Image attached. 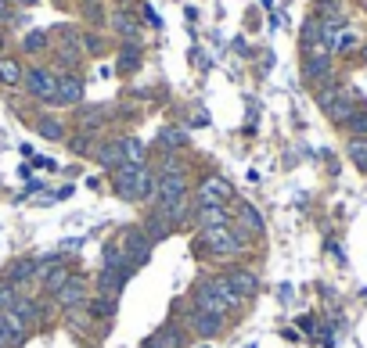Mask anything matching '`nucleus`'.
<instances>
[{"label": "nucleus", "instance_id": "1", "mask_svg": "<svg viewBox=\"0 0 367 348\" xmlns=\"http://www.w3.org/2000/svg\"><path fill=\"white\" fill-rule=\"evenodd\" d=\"M198 245H205L217 259H234V255H241L248 248V237H245L241 226L231 223V226H220V230H202V241Z\"/></svg>", "mask_w": 367, "mask_h": 348}, {"label": "nucleus", "instance_id": "2", "mask_svg": "<svg viewBox=\"0 0 367 348\" xmlns=\"http://www.w3.org/2000/svg\"><path fill=\"white\" fill-rule=\"evenodd\" d=\"M22 83H26V90H29L33 97H40V101H47V104H55L58 76L50 72V69H29V72L22 76Z\"/></svg>", "mask_w": 367, "mask_h": 348}, {"label": "nucleus", "instance_id": "3", "mask_svg": "<svg viewBox=\"0 0 367 348\" xmlns=\"http://www.w3.org/2000/svg\"><path fill=\"white\" fill-rule=\"evenodd\" d=\"M302 79H306L310 86H321V83L332 79V57H328L324 47L306 54V62H302Z\"/></svg>", "mask_w": 367, "mask_h": 348}, {"label": "nucleus", "instance_id": "4", "mask_svg": "<svg viewBox=\"0 0 367 348\" xmlns=\"http://www.w3.org/2000/svg\"><path fill=\"white\" fill-rule=\"evenodd\" d=\"M198 198H202V205H227L231 198H234V187H231V180H224V176H205L202 184H198Z\"/></svg>", "mask_w": 367, "mask_h": 348}, {"label": "nucleus", "instance_id": "5", "mask_svg": "<svg viewBox=\"0 0 367 348\" xmlns=\"http://www.w3.org/2000/svg\"><path fill=\"white\" fill-rule=\"evenodd\" d=\"M180 198H187V176L184 172H166V176H159V184H155V201L170 205V201H180Z\"/></svg>", "mask_w": 367, "mask_h": 348}, {"label": "nucleus", "instance_id": "6", "mask_svg": "<svg viewBox=\"0 0 367 348\" xmlns=\"http://www.w3.org/2000/svg\"><path fill=\"white\" fill-rule=\"evenodd\" d=\"M123 252H126V259H130V266L137 269V266H144L148 262V255H151V237L144 234V230H126L123 234Z\"/></svg>", "mask_w": 367, "mask_h": 348}, {"label": "nucleus", "instance_id": "7", "mask_svg": "<svg viewBox=\"0 0 367 348\" xmlns=\"http://www.w3.org/2000/svg\"><path fill=\"white\" fill-rule=\"evenodd\" d=\"M26 334L29 327L8 309V313H0V348H22L26 344Z\"/></svg>", "mask_w": 367, "mask_h": 348}, {"label": "nucleus", "instance_id": "8", "mask_svg": "<svg viewBox=\"0 0 367 348\" xmlns=\"http://www.w3.org/2000/svg\"><path fill=\"white\" fill-rule=\"evenodd\" d=\"M195 309H198V313H209V316H220V320H227V313H231V309L217 298L213 287H209V280L195 287Z\"/></svg>", "mask_w": 367, "mask_h": 348}, {"label": "nucleus", "instance_id": "9", "mask_svg": "<svg viewBox=\"0 0 367 348\" xmlns=\"http://www.w3.org/2000/svg\"><path fill=\"white\" fill-rule=\"evenodd\" d=\"M195 226H198V230L231 226V208H227V205H202V208L195 212Z\"/></svg>", "mask_w": 367, "mask_h": 348}, {"label": "nucleus", "instance_id": "10", "mask_svg": "<svg viewBox=\"0 0 367 348\" xmlns=\"http://www.w3.org/2000/svg\"><path fill=\"white\" fill-rule=\"evenodd\" d=\"M55 302H58L62 309H76V305H83V302H87V276L72 273V276H69V284L55 295Z\"/></svg>", "mask_w": 367, "mask_h": 348}, {"label": "nucleus", "instance_id": "11", "mask_svg": "<svg viewBox=\"0 0 367 348\" xmlns=\"http://www.w3.org/2000/svg\"><path fill=\"white\" fill-rule=\"evenodd\" d=\"M137 169H141V165H130V162H123L119 169H112V187H116V191H119V198H126V201H133Z\"/></svg>", "mask_w": 367, "mask_h": 348}, {"label": "nucleus", "instance_id": "12", "mask_svg": "<svg viewBox=\"0 0 367 348\" xmlns=\"http://www.w3.org/2000/svg\"><path fill=\"white\" fill-rule=\"evenodd\" d=\"M224 280L234 287V295H241L245 302H248V298H256V291H259V280H256L248 269H231Z\"/></svg>", "mask_w": 367, "mask_h": 348}, {"label": "nucleus", "instance_id": "13", "mask_svg": "<svg viewBox=\"0 0 367 348\" xmlns=\"http://www.w3.org/2000/svg\"><path fill=\"white\" fill-rule=\"evenodd\" d=\"M83 101V79L80 76H58L55 104H80Z\"/></svg>", "mask_w": 367, "mask_h": 348}, {"label": "nucleus", "instance_id": "14", "mask_svg": "<svg viewBox=\"0 0 367 348\" xmlns=\"http://www.w3.org/2000/svg\"><path fill=\"white\" fill-rule=\"evenodd\" d=\"M36 276V259H18V262H11V269H8V276H4V284H11L15 287V291H18V287L22 284H29Z\"/></svg>", "mask_w": 367, "mask_h": 348}, {"label": "nucleus", "instance_id": "15", "mask_svg": "<svg viewBox=\"0 0 367 348\" xmlns=\"http://www.w3.org/2000/svg\"><path fill=\"white\" fill-rule=\"evenodd\" d=\"M155 184H159V176H155L148 165H141L137 184H133V201H155Z\"/></svg>", "mask_w": 367, "mask_h": 348}, {"label": "nucleus", "instance_id": "16", "mask_svg": "<svg viewBox=\"0 0 367 348\" xmlns=\"http://www.w3.org/2000/svg\"><path fill=\"white\" fill-rule=\"evenodd\" d=\"M104 269H116V273H123L126 280L133 276V266H130L123 245H109V248H104Z\"/></svg>", "mask_w": 367, "mask_h": 348}, {"label": "nucleus", "instance_id": "17", "mask_svg": "<svg viewBox=\"0 0 367 348\" xmlns=\"http://www.w3.org/2000/svg\"><path fill=\"white\" fill-rule=\"evenodd\" d=\"M353 108H356V104H353L349 90H342V94H339V97H335V101H332V104L324 108V111H328V119H332V123L346 126V119H349V115H353Z\"/></svg>", "mask_w": 367, "mask_h": 348}, {"label": "nucleus", "instance_id": "18", "mask_svg": "<svg viewBox=\"0 0 367 348\" xmlns=\"http://www.w3.org/2000/svg\"><path fill=\"white\" fill-rule=\"evenodd\" d=\"M148 341H151L155 348H184V334H180V327H173V323H166L163 330H155Z\"/></svg>", "mask_w": 367, "mask_h": 348}, {"label": "nucleus", "instance_id": "19", "mask_svg": "<svg viewBox=\"0 0 367 348\" xmlns=\"http://www.w3.org/2000/svg\"><path fill=\"white\" fill-rule=\"evenodd\" d=\"M69 276H72V269H69V266H65V262H58V266H55V269H50V273H47V276H43V291H47V295H50V298H55V295H58V291H62V287H65V284H69Z\"/></svg>", "mask_w": 367, "mask_h": 348}, {"label": "nucleus", "instance_id": "20", "mask_svg": "<svg viewBox=\"0 0 367 348\" xmlns=\"http://www.w3.org/2000/svg\"><path fill=\"white\" fill-rule=\"evenodd\" d=\"M234 226L248 230V234H259V230H263V215L256 212V205L241 201V205H238V223H234Z\"/></svg>", "mask_w": 367, "mask_h": 348}, {"label": "nucleus", "instance_id": "21", "mask_svg": "<svg viewBox=\"0 0 367 348\" xmlns=\"http://www.w3.org/2000/svg\"><path fill=\"white\" fill-rule=\"evenodd\" d=\"M119 147H123V162H130V165H148V147H144L137 137H123Z\"/></svg>", "mask_w": 367, "mask_h": 348}, {"label": "nucleus", "instance_id": "22", "mask_svg": "<svg viewBox=\"0 0 367 348\" xmlns=\"http://www.w3.org/2000/svg\"><path fill=\"white\" fill-rule=\"evenodd\" d=\"M123 273H116V269H101V276H97V295H104V298H116L119 295V287H123Z\"/></svg>", "mask_w": 367, "mask_h": 348}, {"label": "nucleus", "instance_id": "23", "mask_svg": "<svg viewBox=\"0 0 367 348\" xmlns=\"http://www.w3.org/2000/svg\"><path fill=\"white\" fill-rule=\"evenodd\" d=\"M209 287H213V291H217V298L227 305V309H241L245 305V298L241 295H234V287L224 280V276H217V280H209Z\"/></svg>", "mask_w": 367, "mask_h": 348}, {"label": "nucleus", "instance_id": "24", "mask_svg": "<svg viewBox=\"0 0 367 348\" xmlns=\"http://www.w3.org/2000/svg\"><path fill=\"white\" fill-rule=\"evenodd\" d=\"M191 323H195V330H198L202 337H217V334L224 330V320H220V316H209V313H198V309H195Z\"/></svg>", "mask_w": 367, "mask_h": 348}, {"label": "nucleus", "instance_id": "25", "mask_svg": "<svg viewBox=\"0 0 367 348\" xmlns=\"http://www.w3.org/2000/svg\"><path fill=\"white\" fill-rule=\"evenodd\" d=\"M112 26H116V33H119V36H126L130 43L141 36V26H137V18H133L130 11H116V15H112Z\"/></svg>", "mask_w": 367, "mask_h": 348}, {"label": "nucleus", "instance_id": "26", "mask_svg": "<svg viewBox=\"0 0 367 348\" xmlns=\"http://www.w3.org/2000/svg\"><path fill=\"white\" fill-rule=\"evenodd\" d=\"M94 155H97V162H101L104 169H119V165H123V147H119V140H109L104 147H97Z\"/></svg>", "mask_w": 367, "mask_h": 348}, {"label": "nucleus", "instance_id": "27", "mask_svg": "<svg viewBox=\"0 0 367 348\" xmlns=\"http://www.w3.org/2000/svg\"><path fill=\"white\" fill-rule=\"evenodd\" d=\"M11 313L26 323V327H33L36 320H40V305L33 302V298H15V305H11Z\"/></svg>", "mask_w": 367, "mask_h": 348}, {"label": "nucleus", "instance_id": "28", "mask_svg": "<svg viewBox=\"0 0 367 348\" xmlns=\"http://www.w3.org/2000/svg\"><path fill=\"white\" fill-rule=\"evenodd\" d=\"M346 155H349V162H353L360 172H367V137H353V140L346 144Z\"/></svg>", "mask_w": 367, "mask_h": 348}, {"label": "nucleus", "instance_id": "29", "mask_svg": "<svg viewBox=\"0 0 367 348\" xmlns=\"http://www.w3.org/2000/svg\"><path fill=\"white\" fill-rule=\"evenodd\" d=\"M0 83H8V86L22 83V65L15 62V57H0Z\"/></svg>", "mask_w": 367, "mask_h": 348}, {"label": "nucleus", "instance_id": "30", "mask_svg": "<svg viewBox=\"0 0 367 348\" xmlns=\"http://www.w3.org/2000/svg\"><path fill=\"white\" fill-rule=\"evenodd\" d=\"M141 62H144V54H141L133 43H126V47L119 50V72H133V69H141Z\"/></svg>", "mask_w": 367, "mask_h": 348}, {"label": "nucleus", "instance_id": "31", "mask_svg": "<svg viewBox=\"0 0 367 348\" xmlns=\"http://www.w3.org/2000/svg\"><path fill=\"white\" fill-rule=\"evenodd\" d=\"M36 130H40L43 140H65V126H62L58 119H40Z\"/></svg>", "mask_w": 367, "mask_h": 348}, {"label": "nucleus", "instance_id": "32", "mask_svg": "<svg viewBox=\"0 0 367 348\" xmlns=\"http://www.w3.org/2000/svg\"><path fill=\"white\" fill-rule=\"evenodd\" d=\"M90 313H94V320H112V316H116V298L97 295V298L90 302Z\"/></svg>", "mask_w": 367, "mask_h": 348}, {"label": "nucleus", "instance_id": "33", "mask_svg": "<svg viewBox=\"0 0 367 348\" xmlns=\"http://www.w3.org/2000/svg\"><path fill=\"white\" fill-rule=\"evenodd\" d=\"M346 130L353 137H367V108H353V115L346 119Z\"/></svg>", "mask_w": 367, "mask_h": 348}, {"label": "nucleus", "instance_id": "34", "mask_svg": "<svg viewBox=\"0 0 367 348\" xmlns=\"http://www.w3.org/2000/svg\"><path fill=\"white\" fill-rule=\"evenodd\" d=\"M159 144H163L166 151H170V147H184V144H187V133L170 126V130H163V133H159Z\"/></svg>", "mask_w": 367, "mask_h": 348}, {"label": "nucleus", "instance_id": "35", "mask_svg": "<svg viewBox=\"0 0 367 348\" xmlns=\"http://www.w3.org/2000/svg\"><path fill=\"white\" fill-rule=\"evenodd\" d=\"M69 147H72V155H94V137L90 133H76L69 140Z\"/></svg>", "mask_w": 367, "mask_h": 348}, {"label": "nucleus", "instance_id": "36", "mask_svg": "<svg viewBox=\"0 0 367 348\" xmlns=\"http://www.w3.org/2000/svg\"><path fill=\"white\" fill-rule=\"evenodd\" d=\"M22 47H26V50H43V47H47V33L33 29V33H29V36L22 40Z\"/></svg>", "mask_w": 367, "mask_h": 348}, {"label": "nucleus", "instance_id": "37", "mask_svg": "<svg viewBox=\"0 0 367 348\" xmlns=\"http://www.w3.org/2000/svg\"><path fill=\"white\" fill-rule=\"evenodd\" d=\"M15 298H18L15 287H11V284H0V313H8V309L15 305Z\"/></svg>", "mask_w": 367, "mask_h": 348}, {"label": "nucleus", "instance_id": "38", "mask_svg": "<svg viewBox=\"0 0 367 348\" xmlns=\"http://www.w3.org/2000/svg\"><path fill=\"white\" fill-rule=\"evenodd\" d=\"M101 119H104V111H101V108H94V111H83V119H80V123H83V130H87V126H101Z\"/></svg>", "mask_w": 367, "mask_h": 348}, {"label": "nucleus", "instance_id": "39", "mask_svg": "<svg viewBox=\"0 0 367 348\" xmlns=\"http://www.w3.org/2000/svg\"><path fill=\"white\" fill-rule=\"evenodd\" d=\"M11 18V0H0V22Z\"/></svg>", "mask_w": 367, "mask_h": 348}, {"label": "nucleus", "instance_id": "40", "mask_svg": "<svg viewBox=\"0 0 367 348\" xmlns=\"http://www.w3.org/2000/svg\"><path fill=\"white\" fill-rule=\"evenodd\" d=\"M36 191H43V184H36V180H29V187H26V198H29V194H36Z\"/></svg>", "mask_w": 367, "mask_h": 348}, {"label": "nucleus", "instance_id": "41", "mask_svg": "<svg viewBox=\"0 0 367 348\" xmlns=\"http://www.w3.org/2000/svg\"><path fill=\"white\" fill-rule=\"evenodd\" d=\"M141 348H155V344H151V341H144V344H141Z\"/></svg>", "mask_w": 367, "mask_h": 348}, {"label": "nucleus", "instance_id": "42", "mask_svg": "<svg viewBox=\"0 0 367 348\" xmlns=\"http://www.w3.org/2000/svg\"><path fill=\"white\" fill-rule=\"evenodd\" d=\"M18 4H36V0H18Z\"/></svg>", "mask_w": 367, "mask_h": 348}, {"label": "nucleus", "instance_id": "43", "mask_svg": "<svg viewBox=\"0 0 367 348\" xmlns=\"http://www.w3.org/2000/svg\"><path fill=\"white\" fill-rule=\"evenodd\" d=\"M363 62H367V43H363Z\"/></svg>", "mask_w": 367, "mask_h": 348}, {"label": "nucleus", "instance_id": "44", "mask_svg": "<svg viewBox=\"0 0 367 348\" xmlns=\"http://www.w3.org/2000/svg\"><path fill=\"white\" fill-rule=\"evenodd\" d=\"M0 50H4V36H0Z\"/></svg>", "mask_w": 367, "mask_h": 348}, {"label": "nucleus", "instance_id": "45", "mask_svg": "<svg viewBox=\"0 0 367 348\" xmlns=\"http://www.w3.org/2000/svg\"><path fill=\"white\" fill-rule=\"evenodd\" d=\"M198 348H209V344H198Z\"/></svg>", "mask_w": 367, "mask_h": 348}, {"label": "nucleus", "instance_id": "46", "mask_svg": "<svg viewBox=\"0 0 367 348\" xmlns=\"http://www.w3.org/2000/svg\"><path fill=\"white\" fill-rule=\"evenodd\" d=\"M90 4H97V0H90Z\"/></svg>", "mask_w": 367, "mask_h": 348}]
</instances>
